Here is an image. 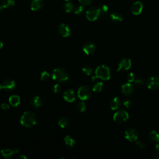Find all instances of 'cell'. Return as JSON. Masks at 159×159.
<instances>
[{"label":"cell","mask_w":159,"mask_h":159,"mask_svg":"<svg viewBox=\"0 0 159 159\" xmlns=\"http://www.w3.org/2000/svg\"><path fill=\"white\" fill-rule=\"evenodd\" d=\"M124 137L129 142H136L139 138V133L134 128H128L124 132Z\"/></svg>","instance_id":"cell-7"},{"label":"cell","mask_w":159,"mask_h":159,"mask_svg":"<svg viewBox=\"0 0 159 159\" xmlns=\"http://www.w3.org/2000/svg\"><path fill=\"white\" fill-rule=\"evenodd\" d=\"M50 78V74L46 71H44L41 74V80L42 81H47Z\"/></svg>","instance_id":"cell-32"},{"label":"cell","mask_w":159,"mask_h":159,"mask_svg":"<svg viewBox=\"0 0 159 159\" xmlns=\"http://www.w3.org/2000/svg\"><path fill=\"white\" fill-rule=\"evenodd\" d=\"M123 104L124 106L127 108H130L132 105V101L131 100H129V99H126V100H125L124 102H123Z\"/></svg>","instance_id":"cell-38"},{"label":"cell","mask_w":159,"mask_h":159,"mask_svg":"<svg viewBox=\"0 0 159 159\" xmlns=\"http://www.w3.org/2000/svg\"><path fill=\"white\" fill-rule=\"evenodd\" d=\"M92 95L91 89L88 86L83 85L79 88L78 90V96L82 100H86L89 98Z\"/></svg>","instance_id":"cell-6"},{"label":"cell","mask_w":159,"mask_h":159,"mask_svg":"<svg viewBox=\"0 0 159 159\" xmlns=\"http://www.w3.org/2000/svg\"><path fill=\"white\" fill-rule=\"evenodd\" d=\"M111 77V73L109 68L105 65H100L96 68L95 70V76L92 77V81L95 78H99L103 80H108Z\"/></svg>","instance_id":"cell-3"},{"label":"cell","mask_w":159,"mask_h":159,"mask_svg":"<svg viewBox=\"0 0 159 159\" xmlns=\"http://www.w3.org/2000/svg\"><path fill=\"white\" fill-rule=\"evenodd\" d=\"M3 46V42L2 41H0V49H1Z\"/></svg>","instance_id":"cell-43"},{"label":"cell","mask_w":159,"mask_h":159,"mask_svg":"<svg viewBox=\"0 0 159 159\" xmlns=\"http://www.w3.org/2000/svg\"><path fill=\"white\" fill-rule=\"evenodd\" d=\"M99 10H100V16H106L108 13L109 8L106 5H104L99 8Z\"/></svg>","instance_id":"cell-29"},{"label":"cell","mask_w":159,"mask_h":159,"mask_svg":"<svg viewBox=\"0 0 159 159\" xmlns=\"http://www.w3.org/2000/svg\"><path fill=\"white\" fill-rule=\"evenodd\" d=\"M143 9V5L142 3L137 2L134 3L131 7V11L134 15H139Z\"/></svg>","instance_id":"cell-15"},{"label":"cell","mask_w":159,"mask_h":159,"mask_svg":"<svg viewBox=\"0 0 159 159\" xmlns=\"http://www.w3.org/2000/svg\"><path fill=\"white\" fill-rule=\"evenodd\" d=\"M20 121L23 126L26 127H32L37 123V117L34 113L31 111H26L21 116Z\"/></svg>","instance_id":"cell-2"},{"label":"cell","mask_w":159,"mask_h":159,"mask_svg":"<svg viewBox=\"0 0 159 159\" xmlns=\"http://www.w3.org/2000/svg\"><path fill=\"white\" fill-rule=\"evenodd\" d=\"M16 158H27V157H26V156H24V155H18V156H17V157H16Z\"/></svg>","instance_id":"cell-41"},{"label":"cell","mask_w":159,"mask_h":159,"mask_svg":"<svg viewBox=\"0 0 159 159\" xmlns=\"http://www.w3.org/2000/svg\"><path fill=\"white\" fill-rule=\"evenodd\" d=\"M146 85L151 90H157L159 89V76H152L148 78L146 82Z\"/></svg>","instance_id":"cell-8"},{"label":"cell","mask_w":159,"mask_h":159,"mask_svg":"<svg viewBox=\"0 0 159 159\" xmlns=\"http://www.w3.org/2000/svg\"><path fill=\"white\" fill-rule=\"evenodd\" d=\"M52 91L55 93H59L62 91V87L59 84H55L52 88Z\"/></svg>","instance_id":"cell-35"},{"label":"cell","mask_w":159,"mask_h":159,"mask_svg":"<svg viewBox=\"0 0 159 159\" xmlns=\"http://www.w3.org/2000/svg\"><path fill=\"white\" fill-rule=\"evenodd\" d=\"M64 142L68 147H73L75 144V141L70 136H67L64 138Z\"/></svg>","instance_id":"cell-23"},{"label":"cell","mask_w":159,"mask_h":159,"mask_svg":"<svg viewBox=\"0 0 159 159\" xmlns=\"http://www.w3.org/2000/svg\"><path fill=\"white\" fill-rule=\"evenodd\" d=\"M9 102L10 104H11L14 107L17 106L21 102V99L17 95H12L9 98Z\"/></svg>","instance_id":"cell-21"},{"label":"cell","mask_w":159,"mask_h":159,"mask_svg":"<svg viewBox=\"0 0 159 159\" xmlns=\"http://www.w3.org/2000/svg\"><path fill=\"white\" fill-rule=\"evenodd\" d=\"M82 72L86 75H90L93 72V68L88 65H85L82 68Z\"/></svg>","instance_id":"cell-28"},{"label":"cell","mask_w":159,"mask_h":159,"mask_svg":"<svg viewBox=\"0 0 159 159\" xmlns=\"http://www.w3.org/2000/svg\"><path fill=\"white\" fill-rule=\"evenodd\" d=\"M63 8H64V11L67 13H71L72 11H73L74 8H75L73 5L72 3L68 2L64 5V7Z\"/></svg>","instance_id":"cell-25"},{"label":"cell","mask_w":159,"mask_h":159,"mask_svg":"<svg viewBox=\"0 0 159 159\" xmlns=\"http://www.w3.org/2000/svg\"><path fill=\"white\" fill-rule=\"evenodd\" d=\"M77 109L80 112H83L85 111L86 109V104L83 101H81L78 103L77 104Z\"/></svg>","instance_id":"cell-31"},{"label":"cell","mask_w":159,"mask_h":159,"mask_svg":"<svg viewBox=\"0 0 159 159\" xmlns=\"http://www.w3.org/2000/svg\"><path fill=\"white\" fill-rule=\"evenodd\" d=\"M131 65H132V63H131V59L127 58H124L122 59L118 64L117 71L122 72V71L127 70H129L131 67Z\"/></svg>","instance_id":"cell-9"},{"label":"cell","mask_w":159,"mask_h":159,"mask_svg":"<svg viewBox=\"0 0 159 159\" xmlns=\"http://www.w3.org/2000/svg\"><path fill=\"white\" fill-rule=\"evenodd\" d=\"M148 139L152 143H157L159 142V133L155 131L152 130L148 134Z\"/></svg>","instance_id":"cell-20"},{"label":"cell","mask_w":159,"mask_h":159,"mask_svg":"<svg viewBox=\"0 0 159 159\" xmlns=\"http://www.w3.org/2000/svg\"><path fill=\"white\" fill-rule=\"evenodd\" d=\"M128 113L124 109H121L116 112L113 116V120L117 124H123L129 119Z\"/></svg>","instance_id":"cell-4"},{"label":"cell","mask_w":159,"mask_h":159,"mask_svg":"<svg viewBox=\"0 0 159 159\" xmlns=\"http://www.w3.org/2000/svg\"><path fill=\"white\" fill-rule=\"evenodd\" d=\"M83 51L87 55L92 54L96 51V45L92 42H88L83 45Z\"/></svg>","instance_id":"cell-13"},{"label":"cell","mask_w":159,"mask_h":159,"mask_svg":"<svg viewBox=\"0 0 159 159\" xmlns=\"http://www.w3.org/2000/svg\"><path fill=\"white\" fill-rule=\"evenodd\" d=\"M52 78L54 81L60 83H64L68 80L69 75L66 70L62 67H58L54 70Z\"/></svg>","instance_id":"cell-1"},{"label":"cell","mask_w":159,"mask_h":159,"mask_svg":"<svg viewBox=\"0 0 159 159\" xmlns=\"http://www.w3.org/2000/svg\"><path fill=\"white\" fill-rule=\"evenodd\" d=\"M136 145H137V147L139 149H141V150H142V151H144L146 149V145L141 141H137L136 142Z\"/></svg>","instance_id":"cell-33"},{"label":"cell","mask_w":159,"mask_h":159,"mask_svg":"<svg viewBox=\"0 0 159 159\" xmlns=\"http://www.w3.org/2000/svg\"><path fill=\"white\" fill-rule=\"evenodd\" d=\"M65 2H69L70 0H65Z\"/></svg>","instance_id":"cell-45"},{"label":"cell","mask_w":159,"mask_h":159,"mask_svg":"<svg viewBox=\"0 0 159 159\" xmlns=\"http://www.w3.org/2000/svg\"><path fill=\"white\" fill-rule=\"evenodd\" d=\"M121 92L124 96H131L134 92V86L129 83H126L121 87Z\"/></svg>","instance_id":"cell-14"},{"label":"cell","mask_w":159,"mask_h":159,"mask_svg":"<svg viewBox=\"0 0 159 159\" xmlns=\"http://www.w3.org/2000/svg\"><path fill=\"white\" fill-rule=\"evenodd\" d=\"M42 104V101L41 97L35 96L30 99V105L33 108H38Z\"/></svg>","instance_id":"cell-16"},{"label":"cell","mask_w":159,"mask_h":159,"mask_svg":"<svg viewBox=\"0 0 159 159\" xmlns=\"http://www.w3.org/2000/svg\"><path fill=\"white\" fill-rule=\"evenodd\" d=\"M2 88H3L2 85H1V84H0V92H1V91H2Z\"/></svg>","instance_id":"cell-44"},{"label":"cell","mask_w":159,"mask_h":159,"mask_svg":"<svg viewBox=\"0 0 159 159\" xmlns=\"http://www.w3.org/2000/svg\"><path fill=\"white\" fill-rule=\"evenodd\" d=\"M100 16V10L97 7L89 8L86 12V18L90 21H95Z\"/></svg>","instance_id":"cell-5"},{"label":"cell","mask_w":159,"mask_h":159,"mask_svg":"<svg viewBox=\"0 0 159 159\" xmlns=\"http://www.w3.org/2000/svg\"><path fill=\"white\" fill-rule=\"evenodd\" d=\"M1 108L4 109V110H8V109H9V105L8 104V103H2V105H1Z\"/></svg>","instance_id":"cell-39"},{"label":"cell","mask_w":159,"mask_h":159,"mask_svg":"<svg viewBox=\"0 0 159 159\" xmlns=\"http://www.w3.org/2000/svg\"><path fill=\"white\" fill-rule=\"evenodd\" d=\"M134 82L135 85L137 86H142L144 85V80L142 78H136Z\"/></svg>","instance_id":"cell-36"},{"label":"cell","mask_w":159,"mask_h":159,"mask_svg":"<svg viewBox=\"0 0 159 159\" xmlns=\"http://www.w3.org/2000/svg\"><path fill=\"white\" fill-rule=\"evenodd\" d=\"M136 79V76L134 73L132 72L129 73L127 76V80L129 82H134Z\"/></svg>","instance_id":"cell-34"},{"label":"cell","mask_w":159,"mask_h":159,"mask_svg":"<svg viewBox=\"0 0 159 159\" xmlns=\"http://www.w3.org/2000/svg\"><path fill=\"white\" fill-rule=\"evenodd\" d=\"M58 124L60 126V127H61L62 128H65L68 126V119L67 117L65 116H62L61 117H60V119H58Z\"/></svg>","instance_id":"cell-26"},{"label":"cell","mask_w":159,"mask_h":159,"mask_svg":"<svg viewBox=\"0 0 159 159\" xmlns=\"http://www.w3.org/2000/svg\"><path fill=\"white\" fill-rule=\"evenodd\" d=\"M1 154L5 158H11L14 154V150H11V149H3L1 151Z\"/></svg>","instance_id":"cell-22"},{"label":"cell","mask_w":159,"mask_h":159,"mask_svg":"<svg viewBox=\"0 0 159 159\" xmlns=\"http://www.w3.org/2000/svg\"><path fill=\"white\" fill-rule=\"evenodd\" d=\"M63 97L65 101L69 103H72L75 100L76 95L73 90L71 89H68L64 92Z\"/></svg>","instance_id":"cell-10"},{"label":"cell","mask_w":159,"mask_h":159,"mask_svg":"<svg viewBox=\"0 0 159 159\" xmlns=\"http://www.w3.org/2000/svg\"><path fill=\"white\" fill-rule=\"evenodd\" d=\"M103 88V83L101 82H98L96 84L94 85L93 87V91L96 93L100 92L102 91V89Z\"/></svg>","instance_id":"cell-27"},{"label":"cell","mask_w":159,"mask_h":159,"mask_svg":"<svg viewBox=\"0 0 159 159\" xmlns=\"http://www.w3.org/2000/svg\"><path fill=\"white\" fill-rule=\"evenodd\" d=\"M84 11V8L83 6H78L75 7L74 8V12L75 14L77 15H80L83 13Z\"/></svg>","instance_id":"cell-30"},{"label":"cell","mask_w":159,"mask_h":159,"mask_svg":"<svg viewBox=\"0 0 159 159\" xmlns=\"http://www.w3.org/2000/svg\"><path fill=\"white\" fill-rule=\"evenodd\" d=\"M15 5L14 0H3L2 1V5L4 8L11 9L14 7Z\"/></svg>","instance_id":"cell-24"},{"label":"cell","mask_w":159,"mask_h":159,"mask_svg":"<svg viewBox=\"0 0 159 159\" xmlns=\"http://www.w3.org/2000/svg\"><path fill=\"white\" fill-rule=\"evenodd\" d=\"M58 32L59 34L64 37H68L70 35L71 30L70 27L65 24H62L58 27Z\"/></svg>","instance_id":"cell-11"},{"label":"cell","mask_w":159,"mask_h":159,"mask_svg":"<svg viewBox=\"0 0 159 159\" xmlns=\"http://www.w3.org/2000/svg\"><path fill=\"white\" fill-rule=\"evenodd\" d=\"M121 101L120 98H119L118 97H114L109 103V107L112 110H116L121 106Z\"/></svg>","instance_id":"cell-18"},{"label":"cell","mask_w":159,"mask_h":159,"mask_svg":"<svg viewBox=\"0 0 159 159\" xmlns=\"http://www.w3.org/2000/svg\"><path fill=\"white\" fill-rule=\"evenodd\" d=\"M154 149H155V151L156 154L157 155H159V144H155V145L154 147Z\"/></svg>","instance_id":"cell-40"},{"label":"cell","mask_w":159,"mask_h":159,"mask_svg":"<svg viewBox=\"0 0 159 159\" xmlns=\"http://www.w3.org/2000/svg\"><path fill=\"white\" fill-rule=\"evenodd\" d=\"M93 0H79V2L83 6H87L90 5L92 3Z\"/></svg>","instance_id":"cell-37"},{"label":"cell","mask_w":159,"mask_h":159,"mask_svg":"<svg viewBox=\"0 0 159 159\" xmlns=\"http://www.w3.org/2000/svg\"><path fill=\"white\" fill-rule=\"evenodd\" d=\"M43 5V0H33L31 4V9L34 11H39L42 8Z\"/></svg>","instance_id":"cell-17"},{"label":"cell","mask_w":159,"mask_h":159,"mask_svg":"<svg viewBox=\"0 0 159 159\" xmlns=\"http://www.w3.org/2000/svg\"><path fill=\"white\" fill-rule=\"evenodd\" d=\"M3 9H4V7L3 6V5H0V14H2L3 13Z\"/></svg>","instance_id":"cell-42"},{"label":"cell","mask_w":159,"mask_h":159,"mask_svg":"<svg viewBox=\"0 0 159 159\" xmlns=\"http://www.w3.org/2000/svg\"><path fill=\"white\" fill-rule=\"evenodd\" d=\"M3 88L8 92H11L16 87V83L12 79H6L3 82Z\"/></svg>","instance_id":"cell-12"},{"label":"cell","mask_w":159,"mask_h":159,"mask_svg":"<svg viewBox=\"0 0 159 159\" xmlns=\"http://www.w3.org/2000/svg\"><path fill=\"white\" fill-rule=\"evenodd\" d=\"M110 18L111 19V21L114 23H120L123 21V15L117 12H115L112 13L110 15Z\"/></svg>","instance_id":"cell-19"}]
</instances>
